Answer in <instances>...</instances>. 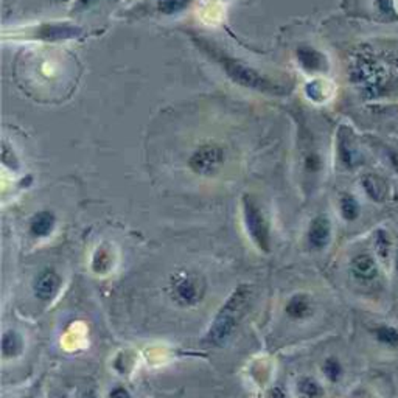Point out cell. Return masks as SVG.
<instances>
[{
  "label": "cell",
  "instance_id": "cell-1",
  "mask_svg": "<svg viewBox=\"0 0 398 398\" xmlns=\"http://www.w3.org/2000/svg\"><path fill=\"white\" fill-rule=\"evenodd\" d=\"M36 58L40 61V64H37V75L24 76V89L37 90V97H41L42 89H59L61 92L66 88L72 89L75 83V58L67 55L64 52H45V49H42V52H37Z\"/></svg>",
  "mask_w": 398,
  "mask_h": 398
},
{
  "label": "cell",
  "instance_id": "cell-2",
  "mask_svg": "<svg viewBox=\"0 0 398 398\" xmlns=\"http://www.w3.org/2000/svg\"><path fill=\"white\" fill-rule=\"evenodd\" d=\"M196 44L205 55H209L210 59L215 61V63L223 68L226 75L235 84H240L243 88L263 92V94H270V95H283L287 92L285 88L280 86V84L274 83L272 80L267 78V76H263L262 73L257 72L255 68L241 63V61L227 55L226 52L218 49L217 45L210 44L209 41L196 40Z\"/></svg>",
  "mask_w": 398,
  "mask_h": 398
},
{
  "label": "cell",
  "instance_id": "cell-3",
  "mask_svg": "<svg viewBox=\"0 0 398 398\" xmlns=\"http://www.w3.org/2000/svg\"><path fill=\"white\" fill-rule=\"evenodd\" d=\"M351 78L369 98H382L398 90V72L370 55H359L351 64Z\"/></svg>",
  "mask_w": 398,
  "mask_h": 398
},
{
  "label": "cell",
  "instance_id": "cell-4",
  "mask_svg": "<svg viewBox=\"0 0 398 398\" xmlns=\"http://www.w3.org/2000/svg\"><path fill=\"white\" fill-rule=\"evenodd\" d=\"M251 294V288L248 285H241L234 291L232 296L223 305V308L219 310L217 319L213 320L205 341L213 344V346H223L231 338L249 307Z\"/></svg>",
  "mask_w": 398,
  "mask_h": 398
},
{
  "label": "cell",
  "instance_id": "cell-5",
  "mask_svg": "<svg viewBox=\"0 0 398 398\" xmlns=\"http://www.w3.org/2000/svg\"><path fill=\"white\" fill-rule=\"evenodd\" d=\"M243 215L244 224H246L248 234L252 241L257 244V248L263 252H270L271 249V234L270 226L265 218V213L258 207L255 199L252 196L243 198Z\"/></svg>",
  "mask_w": 398,
  "mask_h": 398
},
{
  "label": "cell",
  "instance_id": "cell-6",
  "mask_svg": "<svg viewBox=\"0 0 398 398\" xmlns=\"http://www.w3.org/2000/svg\"><path fill=\"white\" fill-rule=\"evenodd\" d=\"M84 35V30L80 25L73 24H40L35 27H28L25 30H16L14 36L25 37V40H36L44 42H61V41H71L80 40Z\"/></svg>",
  "mask_w": 398,
  "mask_h": 398
},
{
  "label": "cell",
  "instance_id": "cell-7",
  "mask_svg": "<svg viewBox=\"0 0 398 398\" xmlns=\"http://www.w3.org/2000/svg\"><path fill=\"white\" fill-rule=\"evenodd\" d=\"M205 283L195 272H178L171 280L173 298L182 307H195L203 301Z\"/></svg>",
  "mask_w": 398,
  "mask_h": 398
},
{
  "label": "cell",
  "instance_id": "cell-8",
  "mask_svg": "<svg viewBox=\"0 0 398 398\" xmlns=\"http://www.w3.org/2000/svg\"><path fill=\"white\" fill-rule=\"evenodd\" d=\"M224 162V151L218 145H203L191 155L188 165L196 174L213 176Z\"/></svg>",
  "mask_w": 398,
  "mask_h": 398
},
{
  "label": "cell",
  "instance_id": "cell-9",
  "mask_svg": "<svg viewBox=\"0 0 398 398\" xmlns=\"http://www.w3.org/2000/svg\"><path fill=\"white\" fill-rule=\"evenodd\" d=\"M350 275L359 285H372L380 277V263L377 255L372 252H358L356 255L351 257L349 265Z\"/></svg>",
  "mask_w": 398,
  "mask_h": 398
},
{
  "label": "cell",
  "instance_id": "cell-10",
  "mask_svg": "<svg viewBox=\"0 0 398 398\" xmlns=\"http://www.w3.org/2000/svg\"><path fill=\"white\" fill-rule=\"evenodd\" d=\"M338 156L341 164L347 168V170H354L359 164H361V152L358 150V145L351 129L347 126H341L338 133Z\"/></svg>",
  "mask_w": 398,
  "mask_h": 398
},
{
  "label": "cell",
  "instance_id": "cell-11",
  "mask_svg": "<svg viewBox=\"0 0 398 398\" xmlns=\"http://www.w3.org/2000/svg\"><path fill=\"white\" fill-rule=\"evenodd\" d=\"M308 246L313 251H324L332 241V221L327 215L313 218L307 234Z\"/></svg>",
  "mask_w": 398,
  "mask_h": 398
},
{
  "label": "cell",
  "instance_id": "cell-12",
  "mask_svg": "<svg viewBox=\"0 0 398 398\" xmlns=\"http://www.w3.org/2000/svg\"><path fill=\"white\" fill-rule=\"evenodd\" d=\"M297 58L305 71L313 73H324L328 71L327 56L319 50L308 47V45H303V47L297 49Z\"/></svg>",
  "mask_w": 398,
  "mask_h": 398
},
{
  "label": "cell",
  "instance_id": "cell-13",
  "mask_svg": "<svg viewBox=\"0 0 398 398\" xmlns=\"http://www.w3.org/2000/svg\"><path fill=\"white\" fill-rule=\"evenodd\" d=\"M61 279L59 275L53 270H45L42 271L35 282V294L40 301L47 302L50 298L56 294V291L59 289Z\"/></svg>",
  "mask_w": 398,
  "mask_h": 398
},
{
  "label": "cell",
  "instance_id": "cell-14",
  "mask_svg": "<svg viewBox=\"0 0 398 398\" xmlns=\"http://www.w3.org/2000/svg\"><path fill=\"white\" fill-rule=\"evenodd\" d=\"M373 251L375 255L385 265H389L392 260L395 249H394V240L386 229H377L373 232Z\"/></svg>",
  "mask_w": 398,
  "mask_h": 398
},
{
  "label": "cell",
  "instance_id": "cell-15",
  "mask_svg": "<svg viewBox=\"0 0 398 398\" xmlns=\"http://www.w3.org/2000/svg\"><path fill=\"white\" fill-rule=\"evenodd\" d=\"M361 188L366 196L373 203H382L387 196V186L380 176L373 173H367L361 178Z\"/></svg>",
  "mask_w": 398,
  "mask_h": 398
},
{
  "label": "cell",
  "instance_id": "cell-16",
  "mask_svg": "<svg viewBox=\"0 0 398 398\" xmlns=\"http://www.w3.org/2000/svg\"><path fill=\"white\" fill-rule=\"evenodd\" d=\"M373 341L386 349H398V327L392 324H377L370 327Z\"/></svg>",
  "mask_w": 398,
  "mask_h": 398
},
{
  "label": "cell",
  "instance_id": "cell-17",
  "mask_svg": "<svg viewBox=\"0 0 398 398\" xmlns=\"http://www.w3.org/2000/svg\"><path fill=\"white\" fill-rule=\"evenodd\" d=\"M285 311L287 315L294 320L308 318L313 313L311 298L307 294H296L289 298Z\"/></svg>",
  "mask_w": 398,
  "mask_h": 398
},
{
  "label": "cell",
  "instance_id": "cell-18",
  "mask_svg": "<svg viewBox=\"0 0 398 398\" xmlns=\"http://www.w3.org/2000/svg\"><path fill=\"white\" fill-rule=\"evenodd\" d=\"M55 215L49 210L36 213L32 221H30V234L36 236V239L47 236L55 229Z\"/></svg>",
  "mask_w": 398,
  "mask_h": 398
},
{
  "label": "cell",
  "instance_id": "cell-19",
  "mask_svg": "<svg viewBox=\"0 0 398 398\" xmlns=\"http://www.w3.org/2000/svg\"><path fill=\"white\" fill-rule=\"evenodd\" d=\"M339 213L344 221L355 223L361 217V204L351 193H342L339 198Z\"/></svg>",
  "mask_w": 398,
  "mask_h": 398
},
{
  "label": "cell",
  "instance_id": "cell-20",
  "mask_svg": "<svg viewBox=\"0 0 398 398\" xmlns=\"http://www.w3.org/2000/svg\"><path fill=\"white\" fill-rule=\"evenodd\" d=\"M22 350V339L16 332H6L2 338V354L4 358L18 356Z\"/></svg>",
  "mask_w": 398,
  "mask_h": 398
},
{
  "label": "cell",
  "instance_id": "cell-21",
  "mask_svg": "<svg viewBox=\"0 0 398 398\" xmlns=\"http://www.w3.org/2000/svg\"><path fill=\"white\" fill-rule=\"evenodd\" d=\"M322 373L330 382H339L344 377V366L336 356H328L322 364Z\"/></svg>",
  "mask_w": 398,
  "mask_h": 398
},
{
  "label": "cell",
  "instance_id": "cell-22",
  "mask_svg": "<svg viewBox=\"0 0 398 398\" xmlns=\"http://www.w3.org/2000/svg\"><path fill=\"white\" fill-rule=\"evenodd\" d=\"M297 389L305 398H322L324 395V387L319 385V381L310 377H305L298 381Z\"/></svg>",
  "mask_w": 398,
  "mask_h": 398
},
{
  "label": "cell",
  "instance_id": "cell-23",
  "mask_svg": "<svg viewBox=\"0 0 398 398\" xmlns=\"http://www.w3.org/2000/svg\"><path fill=\"white\" fill-rule=\"evenodd\" d=\"M190 5V0H159L157 10L162 14H176L182 10H186Z\"/></svg>",
  "mask_w": 398,
  "mask_h": 398
},
{
  "label": "cell",
  "instance_id": "cell-24",
  "mask_svg": "<svg viewBox=\"0 0 398 398\" xmlns=\"http://www.w3.org/2000/svg\"><path fill=\"white\" fill-rule=\"evenodd\" d=\"M378 13L389 20H398V11L395 6V0H373Z\"/></svg>",
  "mask_w": 398,
  "mask_h": 398
},
{
  "label": "cell",
  "instance_id": "cell-25",
  "mask_svg": "<svg viewBox=\"0 0 398 398\" xmlns=\"http://www.w3.org/2000/svg\"><path fill=\"white\" fill-rule=\"evenodd\" d=\"M386 159H387L389 165L392 167V170L395 173H398V151L394 150V148H387L386 150Z\"/></svg>",
  "mask_w": 398,
  "mask_h": 398
},
{
  "label": "cell",
  "instance_id": "cell-26",
  "mask_svg": "<svg viewBox=\"0 0 398 398\" xmlns=\"http://www.w3.org/2000/svg\"><path fill=\"white\" fill-rule=\"evenodd\" d=\"M109 398H131V395H129L125 387H116L114 390H111Z\"/></svg>",
  "mask_w": 398,
  "mask_h": 398
},
{
  "label": "cell",
  "instance_id": "cell-27",
  "mask_svg": "<svg viewBox=\"0 0 398 398\" xmlns=\"http://www.w3.org/2000/svg\"><path fill=\"white\" fill-rule=\"evenodd\" d=\"M394 267H395V272L398 274V248L395 249V254H394Z\"/></svg>",
  "mask_w": 398,
  "mask_h": 398
},
{
  "label": "cell",
  "instance_id": "cell-28",
  "mask_svg": "<svg viewBox=\"0 0 398 398\" xmlns=\"http://www.w3.org/2000/svg\"><path fill=\"white\" fill-rule=\"evenodd\" d=\"M92 2H94V0H78V6H80V8H83V6H88Z\"/></svg>",
  "mask_w": 398,
  "mask_h": 398
},
{
  "label": "cell",
  "instance_id": "cell-29",
  "mask_svg": "<svg viewBox=\"0 0 398 398\" xmlns=\"http://www.w3.org/2000/svg\"><path fill=\"white\" fill-rule=\"evenodd\" d=\"M84 398H97L94 390H86V394H84Z\"/></svg>",
  "mask_w": 398,
  "mask_h": 398
},
{
  "label": "cell",
  "instance_id": "cell-30",
  "mask_svg": "<svg viewBox=\"0 0 398 398\" xmlns=\"http://www.w3.org/2000/svg\"><path fill=\"white\" fill-rule=\"evenodd\" d=\"M56 2H67V0H56Z\"/></svg>",
  "mask_w": 398,
  "mask_h": 398
}]
</instances>
